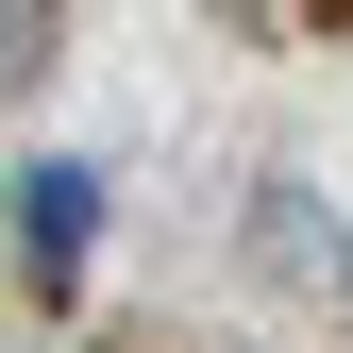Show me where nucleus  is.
Returning a JSON list of instances; mask_svg holds the SVG:
<instances>
[{
  "label": "nucleus",
  "instance_id": "nucleus-1",
  "mask_svg": "<svg viewBox=\"0 0 353 353\" xmlns=\"http://www.w3.org/2000/svg\"><path fill=\"white\" fill-rule=\"evenodd\" d=\"M84 236H101V168H17V252L34 270H84Z\"/></svg>",
  "mask_w": 353,
  "mask_h": 353
},
{
  "label": "nucleus",
  "instance_id": "nucleus-2",
  "mask_svg": "<svg viewBox=\"0 0 353 353\" xmlns=\"http://www.w3.org/2000/svg\"><path fill=\"white\" fill-rule=\"evenodd\" d=\"M252 236H270V252H286L303 286H353V252H336V219H303V202H252Z\"/></svg>",
  "mask_w": 353,
  "mask_h": 353
},
{
  "label": "nucleus",
  "instance_id": "nucleus-3",
  "mask_svg": "<svg viewBox=\"0 0 353 353\" xmlns=\"http://www.w3.org/2000/svg\"><path fill=\"white\" fill-rule=\"evenodd\" d=\"M51 17H68V0H0V101H17L34 68H51Z\"/></svg>",
  "mask_w": 353,
  "mask_h": 353
}]
</instances>
